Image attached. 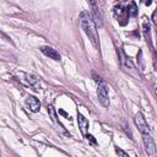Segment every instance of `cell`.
Instances as JSON below:
<instances>
[{
	"mask_svg": "<svg viewBox=\"0 0 157 157\" xmlns=\"http://www.w3.org/2000/svg\"><path fill=\"white\" fill-rule=\"evenodd\" d=\"M80 25H81L83 32L87 34L90 42L93 44V47L99 49V40H98L97 29H96V22L93 20L92 13L88 11H82L80 13Z\"/></svg>",
	"mask_w": 157,
	"mask_h": 157,
	"instance_id": "obj_1",
	"label": "cell"
},
{
	"mask_svg": "<svg viewBox=\"0 0 157 157\" xmlns=\"http://www.w3.org/2000/svg\"><path fill=\"white\" fill-rule=\"evenodd\" d=\"M94 76V75H93ZM94 81L97 82L98 85V88H97V96H98V101L99 103L104 107V108H108L109 107V96H108V86L105 83V81L99 77V76H94Z\"/></svg>",
	"mask_w": 157,
	"mask_h": 157,
	"instance_id": "obj_2",
	"label": "cell"
},
{
	"mask_svg": "<svg viewBox=\"0 0 157 157\" xmlns=\"http://www.w3.org/2000/svg\"><path fill=\"white\" fill-rule=\"evenodd\" d=\"M142 141H144V146H145V151L148 156H157V151H156V146L153 142V139L151 137V135L148 132L142 134Z\"/></svg>",
	"mask_w": 157,
	"mask_h": 157,
	"instance_id": "obj_3",
	"label": "cell"
},
{
	"mask_svg": "<svg viewBox=\"0 0 157 157\" xmlns=\"http://www.w3.org/2000/svg\"><path fill=\"white\" fill-rule=\"evenodd\" d=\"M90 2V6H91V10H92V16H93V20L96 22V25L98 27H102L103 26V18H102V13L99 11V6H98V0H88Z\"/></svg>",
	"mask_w": 157,
	"mask_h": 157,
	"instance_id": "obj_4",
	"label": "cell"
},
{
	"mask_svg": "<svg viewBox=\"0 0 157 157\" xmlns=\"http://www.w3.org/2000/svg\"><path fill=\"white\" fill-rule=\"evenodd\" d=\"M114 16L118 18V21L120 22V25H125L128 22V18H129V12L128 10L121 6V5H117L114 6Z\"/></svg>",
	"mask_w": 157,
	"mask_h": 157,
	"instance_id": "obj_5",
	"label": "cell"
},
{
	"mask_svg": "<svg viewBox=\"0 0 157 157\" xmlns=\"http://www.w3.org/2000/svg\"><path fill=\"white\" fill-rule=\"evenodd\" d=\"M26 104H27L28 109L31 112H33V113H37L39 110V108H40V102L34 96H28L26 98Z\"/></svg>",
	"mask_w": 157,
	"mask_h": 157,
	"instance_id": "obj_6",
	"label": "cell"
},
{
	"mask_svg": "<svg viewBox=\"0 0 157 157\" xmlns=\"http://www.w3.org/2000/svg\"><path fill=\"white\" fill-rule=\"evenodd\" d=\"M135 124L137 125V128H139V130L141 131V134L148 132L147 123H146V120H145V118H144V115H142L141 113H137V114L135 115Z\"/></svg>",
	"mask_w": 157,
	"mask_h": 157,
	"instance_id": "obj_7",
	"label": "cell"
},
{
	"mask_svg": "<svg viewBox=\"0 0 157 157\" xmlns=\"http://www.w3.org/2000/svg\"><path fill=\"white\" fill-rule=\"evenodd\" d=\"M40 52H42L44 55H47V56H49L50 59H53V60H59V59H60L59 53H58L54 48H52V47L43 45V47H40Z\"/></svg>",
	"mask_w": 157,
	"mask_h": 157,
	"instance_id": "obj_8",
	"label": "cell"
},
{
	"mask_svg": "<svg viewBox=\"0 0 157 157\" xmlns=\"http://www.w3.org/2000/svg\"><path fill=\"white\" fill-rule=\"evenodd\" d=\"M119 53H120V58H121V59H120V60H121V64H123V66L125 67V70H126V71L129 70L130 72H134V70H135L134 64H132V63L130 61V59H129L128 56H125L121 52H119Z\"/></svg>",
	"mask_w": 157,
	"mask_h": 157,
	"instance_id": "obj_9",
	"label": "cell"
},
{
	"mask_svg": "<svg viewBox=\"0 0 157 157\" xmlns=\"http://www.w3.org/2000/svg\"><path fill=\"white\" fill-rule=\"evenodd\" d=\"M77 121H78V128H80L81 132L86 135V130L88 129V120H87L82 114L78 113V114H77Z\"/></svg>",
	"mask_w": 157,
	"mask_h": 157,
	"instance_id": "obj_10",
	"label": "cell"
},
{
	"mask_svg": "<svg viewBox=\"0 0 157 157\" xmlns=\"http://www.w3.org/2000/svg\"><path fill=\"white\" fill-rule=\"evenodd\" d=\"M26 77H27V81H28V83L32 86V88L34 90V91H39L40 88V86H39V80L37 78V77H34V76H32V75H26Z\"/></svg>",
	"mask_w": 157,
	"mask_h": 157,
	"instance_id": "obj_11",
	"label": "cell"
},
{
	"mask_svg": "<svg viewBox=\"0 0 157 157\" xmlns=\"http://www.w3.org/2000/svg\"><path fill=\"white\" fill-rule=\"evenodd\" d=\"M126 10H128V12H129V16H131V17H136V16H137V6H136V4H135L134 1H131V2L128 5Z\"/></svg>",
	"mask_w": 157,
	"mask_h": 157,
	"instance_id": "obj_12",
	"label": "cell"
},
{
	"mask_svg": "<svg viewBox=\"0 0 157 157\" xmlns=\"http://www.w3.org/2000/svg\"><path fill=\"white\" fill-rule=\"evenodd\" d=\"M85 136H86V139H87V140H88V141H90L92 145H97V141H96V139H94V137H93L91 134H86Z\"/></svg>",
	"mask_w": 157,
	"mask_h": 157,
	"instance_id": "obj_13",
	"label": "cell"
},
{
	"mask_svg": "<svg viewBox=\"0 0 157 157\" xmlns=\"http://www.w3.org/2000/svg\"><path fill=\"white\" fill-rule=\"evenodd\" d=\"M115 152H117V155H119V156H124V157H129V156H128V153H126V152H124L123 150H120L119 147H115Z\"/></svg>",
	"mask_w": 157,
	"mask_h": 157,
	"instance_id": "obj_14",
	"label": "cell"
},
{
	"mask_svg": "<svg viewBox=\"0 0 157 157\" xmlns=\"http://www.w3.org/2000/svg\"><path fill=\"white\" fill-rule=\"evenodd\" d=\"M152 22L157 26V10H155L153 13H152Z\"/></svg>",
	"mask_w": 157,
	"mask_h": 157,
	"instance_id": "obj_15",
	"label": "cell"
},
{
	"mask_svg": "<svg viewBox=\"0 0 157 157\" xmlns=\"http://www.w3.org/2000/svg\"><path fill=\"white\" fill-rule=\"evenodd\" d=\"M144 4H145L146 6H150V5L152 4V0H144Z\"/></svg>",
	"mask_w": 157,
	"mask_h": 157,
	"instance_id": "obj_16",
	"label": "cell"
},
{
	"mask_svg": "<svg viewBox=\"0 0 157 157\" xmlns=\"http://www.w3.org/2000/svg\"><path fill=\"white\" fill-rule=\"evenodd\" d=\"M59 113H60V114H63V115H64V117H66V118H67V119H70V117H69V115H67V114H66V113H65V112H64V110H61V109H60V110H59Z\"/></svg>",
	"mask_w": 157,
	"mask_h": 157,
	"instance_id": "obj_17",
	"label": "cell"
},
{
	"mask_svg": "<svg viewBox=\"0 0 157 157\" xmlns=\"http://www.w3.org/2000/svg\"><path fill=\"white\" fill-rule=\"evenodd\" d=\"M155 92L157 93V82H155Z\"/></svg>",
	"mask_w": 157,
	"mask_h": 157,
	"instance_id": "obj_18",
	"label": "cell"
}]
</instances>
